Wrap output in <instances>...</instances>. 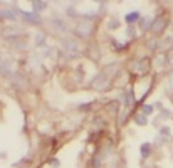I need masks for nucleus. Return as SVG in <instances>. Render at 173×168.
<instances>
[{
	"label": "nucleus",
	"mask_w": 173,
	"mask_h": 168,
	"mask_svg": "<svg viewBox=\"0 0 173 168\" xmlns=\"http://www.w3.org/2000/svg\"><path fill=\"white\" fill-rule=\"evenodd\" d=\"M167 25H168V19H167V17H163V15H160V17H156V19L153 20L151 30H153L156 35H160V34H163V32H165Z\"/></svg>",
	"instance_id": "f257e3e1"
},
{
	"label": "nucleus",
	"mask_w": 173,
	"mask_h": 168,
	"mask_svg": "<svg viewBox=\"0 0 173 168\" xmlns=\"http://www.w3.org/2000/svg\"><path fill=\"white\" fill-rule=\"evenodd\" d=\"M76 34L79 35V37H82V39H88L89 35H91V32H92V24H89V22H81V24H77L76 25Z\"/></svg>",
	"instance_id": "f03ea898"
},
{
	"label": "nucleus",
	"mask_w": 173,
	"mask_h": 168,
	"mask_svg": "<svg viewBox=\"0 0 173 168\" xmlns=\"http://www.w3.org/2000/svg\"><path fill=\"white\" fill-rule=\"evenodd\" d=\"M109 79L108 77H104V76H98L94 81H92V88L96 89V91H106V89H109Z\"/></svg>",
	"instance_id": "7ed1b4c3"
},
{
	"label": "nucleus",
	"mask_w": 173,
	"mask_h": 168,
	"mask_svg": "<svg viewBox=\"0 0 173 168\" xmlns=\"http://www.w3.org/2000/svg\"><path fill=\"white\" fill-rule=\"evenodd\" d=\"M15 12H19L20 15H24L25 17V20H27L29 24H41L42 20H41V17L37 15V14H34V12H22V10H17V9H14Z\"/></svg>",
	"instance_id": "20e7f679"
},
{
	"label": "nucleus",
	"mask_w": 173,
	"mask_h": 168,
	"mask_svg": "<svg viewBox=\"0 0 173 168\" xmlns=\"http://www.w3.org/2000/svg\"><path fill=\"white\" fill-rule=\"evenodd\" d=\"M61 45H62L64 51H67V52H76L79 49L77 42H76L74 39H62V41H61Z\"/></svg>",
	"instance_id": "39448f33"
},
{
	"label": "nucleus",
	"mask_w": 173,
	"mask_h": 168,
	"mask_svg": "<svg viewBox=\"0 0 173 168\" xmlns=\"http://www.w3.org/2000/svg\"><path fill=\"white\" fill-rule=\"evenodd\" d=\"M45 7H47V3L41 2V0H34V2H32V10H34V14H39V12H42V10H45Z\"/></svg>",
	"instance_id": "423d86ee"
},
{
	"label": "nucleus",
	"mask_w": 173,
	"mask_h": 168,
	"mask_svg": "<svg viewBox=\"0 0 173 168\" xmlns=\"http://www.w3.org/2000/svg\"><path fill=\"white\" fill-rule=\"evenodd\" d=\"M124 20L129 24V25H131V24H135L136 20H140V12H138V10H133L131 14H126Z\"/></svg>",
	"instance_id": "0eeeda50"
},
{
	"label": "nucleus",
	"mask_w": 173,
	"mask_h": 168,
	"mask_svg": "<svg viewBox=\"0 0 173 168\" xmlns=\"http://www.w3.org/2000/svg\"><path fill=\"white\" fill-rule=\"evenodd\" d=\"M151 25H153V19H150V17H146V19H141V20H140V29H141L143 32L148 30V29H151Z\"/></svg>",
	"instance_id": "6e6552de"
},
{
	"label": "nucleus",
	"mask_w": 173,
	"mask_h": 168,
	"mask_svg": "<svg viewBox=\"0 0 173 168\" xmlns=\"http://www.w3.org/2000/svg\"><path fill=\"white\" fill-rule=\"evenodd\" d=\"M52 27L56 30H61V32H66L67 30V25L64 24V20H59V19H54L52 20Z\"/></svg>",
	"instance_id": "1a4fd4ad"
},
{
	"label": "nucleus",
	"mask_w": 173,
	"mask_h": 168,
	"mask_svg": "<svg viewBox=\"0 0 173 168\" xmlns=\"http://www.w3.org/2000/svg\"><path fill=\"white\" fill-rule=\"evenodd\" d=\"M148 69H150V64H148V61L146 59H143L141 62H138V66H136V71L141 72V74H146L148 72Z\"/></svg>",
	"instance_id": "9d476101"
},
{
	"label": "nucleus",
	"mask_w": 173,
	"mask_h": 168,
	"mask_svg": "<svg viewBox=\"0 0 173 168\" xmlns=\"http://www.w3.org/2000/svg\"><path fill=\"white\" fill-rule=\"evenodd\" d=\"M12 71V64H10V61H0V72H3V74H7V72H10Z\"/></svg>",
	"instance_id": "9b49d317"
},
{
	"label": "nucleus",
	"mask_w": 173,
	"mask_h": 168,
	"mask_svg": "<svg viewBox=\"0 0 173 168\" xmlns=\"http://www.w3.org/2000/svg\"><path fill=\"white\" fill-rule=\"evenodd\" d=\"M0 17L2 19H9V20H15V14L12 10H0Z\"/></svg>",
	"instance_id": "f8f14e48"
},
{
	"label": "nucleus",
	"mask_w": 173,
	"mask_h": 168,
	"mask_svg": "<svg viewBox=\"0 0 173 168\" xmlns=\"http://www.w3.org/2000/svg\"><path fill=\"white\" fill-rule=\"evenodd\" d=\"M19 34H20V29H5L3 30L5 37H14V35H19Z\"/></svg>",
	"instance_id": "ddd939ff"
},
{
	"label": "nucleus",
	"mask_w": 173,
	"mask_h": 168,
	"mask_svg": "<svg viewBox=\"0 0 173 168\" xmlns=\"http://www.w3.org/2000/svg\"><path fill=\"white\" fill-rule=\"evenodd\" d=\"M150 156V143H143L141 145V158H148Z\"/></svg>",
	"instance_id": "4468645a"
},
{
	"label": "nucleus",
	"mask_w": 173,
	"mask_h": 168,
	"mask_svg": "<svg viewBox=\"0 0 173 168\" xmlns=\"http://www.w3.org/2000/svg\"><path fill=\"white\" fill-rule=\"evenodd\" d=\"M135 123H136V124H141V126H145V124L148 123V119H146L145 114H138V116L135 118Z\"/></svg>",
	"instance_id": "2eb2a0df"
},
{
	"label": "nucleus",
	"mask_w": 173,
	"mask_h": 168,
	"mask_svg": "<svg viewBox=\"0 0 173 168\" xmlns=\"http://www.w3.org/2000/svg\"><path fill=\"white\" fill-rule=\"evenodd\" d=\"M160 135H161V140L165 141V140H167V138L171 135V130H170V128H167V126H163V128L160 130Z\"/></svg>",
	"instance_id": "dca6fc26"
},
{
	"label": "nucleus",
	"mask_w": 173,
	"mask_h": 168,
	"mask_svg": "<svg viewBox=\"0 0 173 168\" xmlns=\"http://www.w3.org/2000/svg\"><path fill=\"white\" fill-rule=\"evenodd\" d=\"M35 44H37V45L45 44V37H44L42 34H37V35H35Z\"/></svg>",
	"instance_id": "f3484780"
},
{
	"label": "nucleus",
	"mask_w": 173,
	"mask_h": 168,
	"mask_svg": "<svg viewBox=\"0 0 173 168\" xmlns=\"http://www.w3.org/2000/svg\"><path fill=\"white\" fill-rule=\"evenodd\" d=\"M167 64H168L170 67H173V51L168 52V56H167Z\"/></svg>",
	"instance_id": "a211bd4d"
},
{
	"label": "nucleus",
	"mask_w": 173,
	"mask_h": 168,
	"mask_svg": "<svg viewBox=\"0 0 173 168\" xmlns=\"http://www.w3.org/2000/svg\"><path fill=\"white\" fill-rule=\"evenodd\" d=\"M143 113H145V114H151V113H153V106L145 104V106H143Z\"/></svg>",
	"instance_id": "6ab92c4d"
},
{
	"label": "nucleus",
	"mask_w": 173,
	"mask_h": 168,
	"mask_svg": "<svg viewBox=\"0 0 173 168\" xmlns=\"http://www.w3.org/2000/svg\"><path fill=\"white\" fill-rule=\"evenodd\" d=\"M118 27H120L118 20H109V24H108V29H118Z\"/></svg>",
	"instance_id": "aec40b11"
},
{
	"label": "nucleus",
	"mask_w": 173,
	"mask_h": 168,
	"mask_svg": "<svg viewBox=\"0 0 173 168\" xmlns=\"http://www.w3.org/2000/svg\"><path fill=\"white\" fill-rule=\"evenodd\" d=\"M170 116H171V113L168 111V109H163V111H161V119H168Z\"/></svg>",
	"instance_id": "412c9836"
},
{
	"label": "nucleus",
	"mask_w": 173,
	"mask_h": 168,
	"mask_svg": "<svg viewBox=\"0 0 173 168\" xmlns=\"http://www.w3.org/2000/svg\"><path fill=\"white\" fill-rule=\"evenodd\" d=\"M126 34H128L129 37H135V35H136V32H135V29H133L131 25H129V27H128V30H126Z\"/></svg>",
	"instance_id": "4be33fe9"
},
{
	"label": "nucleus",
	"mask_w": 173,
	"mask_h": 168,
	"mask_svg": "<svg viewBox=\"0 0 173 168\" xmlns=\"http://www.w3.org/2000/svg\"><path fill=\"white\" fill-rule=\"evenodd\" d=\"M67 15H71V17L76 15V9L74 7H69V9H67Z\"/></svg>",
	"instance_id": "5701e85b"
}]
</instances>
